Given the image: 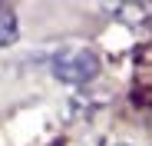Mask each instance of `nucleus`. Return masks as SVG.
Here are the masks:
<instances>
[{
    "instance_id": "2",
    "label": "nucleus",
    "mask_w": 152,
    "mask_h": 146,
    "mask_svg": "<svg viewBox=\"0 0 152 146\" xmlns=\"http://www.w3.org/2000/svg\"><path fill=\"white\" fill-rule=\"evenodd\" d=\"M17 40V17L10 7H0V46H10Z\"/></svg>"
},
{
    "instance_id": "1",
    "label": "nucleus",
    "mask_w": 152,
    "mask_h": 146,
    "mask_svg": "<svg viewBox=\"0 0 152 146\" xmlns=\"http://www.w3.org/2000/svg\"><path fill=\"white\" fill-rule=\"evenodd\" d=\"M50 70L63 83H86V80H93L99 73V57L93 50H86V46H69V50L53 57Z\"/></svg>"
},
{
    "instance_id": "3",
    "label": "nucleus",
    "mask_w": 152,
    "mask_h": 146,
    "mask_svg": "<svg viewBox=\"0 0 152 146\" xmlns=\"http://www.w3.org/2000/svg\"><path fill=\"white\" fill-rule=\"evenodd\" d=\"M56 146H60V143H56Z\"/></svg>"
}]
</instances>
